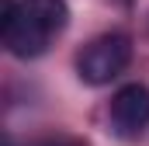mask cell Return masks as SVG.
<instances>
[{
  "mask_svg": "<svg viewBox=\"0 0 149 146\" xmlns=\"http://www.w3.org/2000/svg\"><path fill=\"white\" fill-rule=\"evenodd\" d=\"M111 129L121 139H139L149 129V87L125 84L111 98Z\"/></svg>",
  "mask_w": 149,
  "mask_h": 146,
  "instance_id": "3957f363",
  "label": "cell"
},
{
  "mask_svg": "<svg viewBox=\"0 0 149 146\" xmlns=\"http://www.w3.org/2000/svg\"><path fill=\"white\" fill-rule=\"evenodd\" d=\"M38 146H80V143H73V139H45V143H38Z\"/></svg>",
  "mask_w": 149,
  "mask_h": 146,
  "instance_id": "277c9868",
  "label": "cell"
},
{
  "mask_svg": "<svg viewBox=\"0 0 149 146\" xmlns=\"http://www.w3.org/2000/svg\"><path fill=\"white\" fill-rule=\"evenodd\" d=\"M128 63H132V38L114 32V35L94 38V42L80 52L76 73H80L83 84H90V87H104V84H111Z\"/></svg>",
  "mask_w": 149,
  "mask_h": 146,
  "instance_id": "7a4b0ae2",
  "label": "cell"
},
{
  "mask_svg": "<svg viewBox=\"0 0 149 146\" xmlns=\"http://www.w3.org/2000/svg\"><path fill=\"white\" fill-rule=\"evenodd\" d=\"M66 21H70L66 0H10L3 7L0 35L10 56L35 59L66 28Z\"/></svg>",
  "mask_w": 149,
  "mask_h": 146,
  "instance_id": "6da1fadb",
  "label": "cell"
}]
</instances>
